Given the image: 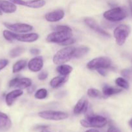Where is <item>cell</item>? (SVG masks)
I'll return each mask as SVG.
<instances>
[{
    "mask_svg": "<svg viewBox=\"0 0 132 132\" xmlns=\"http://www.w3.org/2000/svg\"><path fill=\"white\" fill-rule=\"evenodd\" d=\"M47 90L45 88H41L38 90L35 93V98L38 99H43L47 96Z\"/></svg>",
    "mask_w": 132,
    "mask_h": 132,
    "instance_id": "4316f807",
    "label": "cell"
},
{
    "mask_svg": "<svg viewBox=\"0 0 132 132\" xmlns=\"http://www.w3.org/2000/svg\"><path fill=\"white\" fill-rule=\"evenodd\" d=\"M97 72L102 76H106V74H107V72L106 71V69H104V68L97 70Z\"/></svg>",
    "mask_w": 132,
    "mask_h": 132,
    "instance_id": "836d02e7",
    "label": "cell"
},
{
    "mask_svg": "<svg viewBox=\"0 0 132 132\" xmlns=\"http://www.w3.org/2000/svg\"><path fill=\"white\" fill-rule=\"evenodd\" d=\"M88 107V102L85 98H82L78 101L76 105L74 108V113L75 114L78 115L82 113L86 112L87 110Z\"/></svg>",
    "mask_w": 132,
    "mask_h": 132,
    "instance_id": "e0dca14e",
    "label": "cell"
},
{
    "mask_svg": "<svg viewBox=\"0 0 132 132\" xmlns=\"http://www.w3.org/2000/svg\"><path fill=\"white\" fill-rule=\"evenodd\" d=\"M0 10L6 14H12L16 11L17 6L10 1L0 0Z\"/></svg>",
    "mask_w": 132,
    "mask_h": 132,
    "instance_id": "9a60e30c",
    "label": "cell"
},
{
    "mask_svg": "<svg viewBox=\"0 0 132 132\" xmlns=\"http://www.w3.org/2000/svg\"><path fill=\"white\" fill-rule=\"evenodd\" d=\"M120 92H122L121 89L112 87L108 85H105L102 88V93L106 97H109L115 94H119Z\"/></svg>",
    "mask_w": 132,
    "mask_h": 132,
    "instance_id": "d6986e66",
    "label": "cell"
},
{
    "mask_svg": "<svg viewBox=\"0 0 132 132\" xmlns=\"http://www.w3.org/2000/svg\"><path fill=\"white\" fill-rule=\"evenodd\" d=\"M111 67V61L107 57H98L92 59L87 64V68L91 70L98 69H107Z\"/></svg>",
    "mask_w": 132,
    "mask_h": 132,
    "instance_id": "5b68a950",
    "label": "cell"
},
{
    "mask_svg": "<svg viewBox=\"0 0 132 132\" xmlns=\"http://www.w3.org/2000/svg\"><path fill=\"white\" fill-rule=\"evenodd\" d=\"M85 132H100L98 130H96V129H90V130H87Z\"/></svg>",
    "mask_w": 132,
    "mask_h": 132,
    "instance_id": "74e56055",
    "label": "cell"
},
{
    "mask_svg": "<svg viewBox=\"0 0 132 132\" xmlns=\"http://www.w3.org/2000/svg\"><path fill=\"white\" fill-rule=\"evenodd\" d=\"M30 52L34 55H38L40 54V50L38 48H32L30 50Z\"/></svg>",
    "mask_w": 132,
    "mask_h": 132,
    "instance_id": "d6a6232c",
    "label": "cell"
},
{
    "mask_svg": "<svg viewBox=\"0 0 132 132\" xmlns=\"http://www.w3.org/2000/svg\"><path fill=\"white\" fill-rule=\"evenodd\" d=\"M15 5L25 6L32 9H40L44 6L46 4L45 0H31V1H24V0H9Z\"/></svg>",
    "mask_w": 132,
    "mask_h": 132,
    "instance_id": "30bf717a",
    "label": "cell"
},
{
    "mask_svg": "<svg viewBox=\"0 0 132 132\" xmlns=\"http://www.w3.org/2000/svg\"><path fill=\"white\" fill-rule=\"evenodd\" d=\"M75 41H76L75 39L71 37V38L68 39L66 40V41L61 43L59 45H62V46H68V45H72V44H74L75 43Z\"/></svg>",
    "mask_w": 132,
    "mask_h": 132,
    "instance_id": "f1b7e54d",
    "label": "cell"
},
{
    "mask_svg": "<svg viewBox=\"0 0 132 132\" xmlns=\"http://www.w3.org/2000/svg\"><path fill=\"white\" fill-rule=\"evenodd\" d=\"M35 89H36V86H30L29 87L27 88V92L28 93V94H32V92H34L35 90Z\"/></svg>",
    "mask_w": 132,
    "mask_h": 132,
    "instance_id": "e575fe53",
    "label": "cell"
},
{
    "mask_svg": "<svg viewBox=\"0 0 132 132\" xmlns=\"http://www.w3.org/2000/svg\"><path fill=\"white\" fill-rule=\"evenodd\" d=\"M130 32V27L126 24H120L116 27L113 32L114 37L115 38L116 43L120 46L124 45Z\"/></svg>",
    "mask_w": 132,
    "mask_h": 132,
    "instance_id": "8992f818",
    "label": "cell"
},
{
    "mask_svg": "<svg viewBox=\"0 0 132 132\" xmlns=\"http://www.w3.org/2000/svg\"><path fill=\"white\" fill-rule=\"evenodd\" d=\"M115 83L119 87H121L122 88L126 89V90H128L129 88V82L126 81L124 78L123 77H118L117 79H116L115 80Z\"/></svg>",
    "mask_w": 132,
    "mask_h": 132,
    "instance_id": "d4e9b609",
    "label": "cell"
},
{
    "mask_svg": "<svg viewBox=\"0 0 132 132\" xmlns=\"http://www.w3.org/2000/svg\"><path fill=\"white\" fill-rule=\"evenodd\" d=\"M23 91L20 89H17V90H13L10 92L9 94H7L5 96V102H6V105L10 106L12 105L14 101L18 97H20L23 95Z\"/></svg>",
    "mask_w": 132,
    "mask_h": 132,
    "instance_id": "2e32d148",
    "label": "cell"
},
{
    "mask_svg": "<svg viewBox=\"0 0 132 132\" xmlns=\"http://www.w3.org/2000/svg\"><path fill=\"white\" fill-rule=\"evenodd\" d=\"M66 81L65 76H58L55 77L50 82V85L53 88H58L60 87L63 83H65Z\"/></svg>",
    "mask_w": 132,
    "mask_h": 132,
    "instance_id": "44dd1931",
    "label": "cell"
},
{
    "mask_svg": "<svg viewBox=\"0 0 132 132\" xmlns=\"http://www.w3.org/2000/svg\"><path fill=\"white\" fill-rule=\"evenodd\" d=\"M25 52V48L22 46H18L12 49L9 53V55L11 58H16L21 55Z\"/></svg>",
    "mask_w": 132,
    "mask_h": 132,
    "instance_id": "cb8c5ba5",
    "label": "cell"
},
{
    "mask_svg": "<svg viewBox=\"0 0 132 132\" xmlns=\"http://www.w3.org/2000/svg\"><path fill=\"white\" fill-rule=\"evenodd\" d=\"M84 22L85 24L91 28V29L95 31L96 32L98 33L99 34L102 35V36H106V37H110V35L108 32H106V30L101 28L100 26L95 21L94 19L91 18H86L84 19Z\"/></svg>",
    "mask_w": 132,
    "mask_h": 132,
    "instance_id": "7c38bea8",
    "label": "cell"
},
{
    "mask_svg": "<svg viewBox=\"0 0 132 132\" xmlns=\"http://www.w3.org/2000/svg\"><path fill=\"white\" fill-rule=\"evenodd\" d=\"M89 51V48L85 46H82L78 48H75V52H74L73 57L78 59V58L82 57L85 55L86 54H87Z\"/></svg>",
    "mask_w": 132,
    "mask_h": 132,
    "instance_id": "7402d4cb",
    "label": "cell"
},
{
    "mask_svg": "<svg viewBox=\"0 0 132 132\" xmlns=\"http://www.w3.org/2000/svg\"><path fill=\"white\" fill-rule=\"evenodd\" d=\"M56 31H64V32H71L72 30L69 27L66 25H58L54 28Z\"/></svg>",
    "mask_w": 132,
    "mask_h": 132,
    "instance_id": "83f0119b",
    "label": "cell"
},
{
    "mask_svg": "<svg viewBox=\"0 0 132 132\" xmlns=\"http://www.w3.org/2000/svg\"><path fill=\"white\" fill-rule=\"evenodd\" d=\"M75 48L72 46H68L61 49L56 53L53 57V63L57 65L65 64L73 57Z\"/></svg>",
    "mask_w": 132,
    "mask_h": 132,
    "instance_id": "7a4b0ae2",
    "label": "cell"
},
{
    "mask_svg": "<svg viewBox=\"0 0 132 132\" xmlns=\"http://www.w3.org/2000/svg\"><path fill=\"white\" fill-rule=\"evenodd\" d=\"M41 132H50V131H47V130H43V131H41Z\"/></svg>",
    "mask_w": 132,
    "mask_h": 132,
    "instance_id": "ab89813d",
    "label": "cell"
},
{
    "mask_svg": "<svg viewBox=\"0 0 132 132\" xmlns=\"http://www.w3.org/2000/svg\"><path fill=\"white\" fill-rule=\"evenodd\" d=\"M2 14H3L2 11H1V10H0V15H2Z\"/></svg>",
    "mask_w": 132,
    "mask_h": 132,
    "instance_id": "60d3db41",
    "label": "cell"
},
{
    "mask_svg": "<svg viewBox=\"0 0 132 132\" xmlns=\"http://www.w3.org/2000/svg\"><path fill=\"white\" fill-rule=\"evenodd\" d=\"M27 66L31 72H38L42 69L43 66V59L41 56L35 57L29 61Z\"/></svg>",
    "mask_w": 132,
    "mask_h": 132,
    "instance_id": "4fadbf2b",
    "label": "cell"
},
{
    "mask_svg": "<svg viewBox=\"0 0 132 132\" xmlns=\"http://www.w3.org/2000/svg\"><path fill=\"white\" fill-rule=\"evenodd\" d=\"M48 77V73L45 71L40 72V74L38 75V79L41 80V81H44Z\"/></svg>",
    "mask_w": 132,
    "mask_h": 132,
    "instance_id": "4dcf8cb0",
    "label": "cell"
},
{
    "mask_svg": "<svg viewBox=\"0 0 132 132\" xmlns=\"http://www.w3.org/2000/svg\"><path fill=\"white\" fill-rule=\"evenodd\" d=\"M72 37L71 32H64V31H55L49 34L47 37L46 40L49 43H55L60 44L61 43L66 41L68 39Z\"/></svg>",
    "mask_w": 132,
    "mask_h": 132,
    "instance_id": "ba28073f",
    "label": "cell"
},
{
    "mask_svg": "<svg viewBox=\"0 0 132 132\" xmlns=\"http://www.w3.org/2000/svg\"><path fill=\"white\" fill-rule=\"evenodd\" d=\"M4 26L11 30L12 32H18V33H27L33 30V27L28 24L25 23H10L5 22L3 23Z\"/></svg>",
    "mask_w": 132,
    "mask_h": 132,
    "instance_id": "9c48e42d",
    "label": "cell"
},
{
    "mask_svg": "<svg viewBox=\"0 0 132 132\" xmlns=\"http://www.w3.org/2000/svg\"><path fill=\"white\" fill-rule=\"evenodd\" d=\"M56 71L61 76H67L72 71V67L69 64H60L56 68Z\"/></svg>",
    "mask_w": 132,
    "mask_h": 132,
    "instance_id": "ffe728a7",
    "label": "cell"
},
{
    "mask_svg": "<svg viewBox=\"0 0 132 132\" xmlns=\"http://www.w3.org/2000/svg\"><path fill=\"white\" fill-rule=\"evenodd\" d=\"M65 13L62 10H56L45 14V19L49 22H57L64 18Z\"/></svg>",
    "mask_w": 132,
    "mask_h": 132,
    "instance_id": "5bb4252c",
    "label": "cell"
},
{
    "mask_svg": "<svg viewBox=\"0 0 132 132\" xmlns=\"http://www.w3.org/2000/svg\"><path fill=\"white\" fill-rule=\"evenodd\" d=\"M107 132H121V131H120V129L115 127V126H110L109 128L107 129Z\"/></svg>",
    "mask_w": 132,
    "mask_h": 132,
    "instance_id": "1f68e13d",
    "label": "cell"
},
{
    "mask_svg": "<svg viewBox=\"0 0 132 132\" xmlns=\"http://www.w3.org/2000/svg\"><path fill=\"white\" fill-rule=\"evenodd\" d=\"M4 38L9 41L17 40L20 42L32 43L37 41L39 38V35L36 33L25 34H18L12 31L5 30L3 32Z\"/></svg>",
    "mask_w": 132,
    "mask_h": 132,
    "instance_id": "6da1fadb",
    "label": "cell"
},
{
    "mask_svg": "<svg viewBox=\"0 0 132 132\" xmlns=\"http://www.w3.org/2000/svg\"><path fill=\"white\" fill-rule=\"evenodd\" d=\"M12 126V122L8 116L0 112V130L6 131L9 130Z\"/></svg>",
    "mask_w": 132,
    "mask_h": 132,
    "instance_id": "ac0fdd59",
    "label": "cell"
},
{
    "mask_svg": "<svg viewBox=\"0 0 132 132\" xmlns=\"http://www.w3.org/2000/svg\"><path fill=\"white\" fill-rule=\"evenodd\" d=\"M128 2H129V9H130V12L132 16V0H128Z\"/></svg>",
    "mask_w": 132,
    "mask_h": 132,
    "instance_id": "8d00e7d4",
    "label": "cell"
},
{
    "mask_svg": "<svg viewBox=\"0 0 132 132\" xmlns=\"http://www.w3.org/2000/svg\"><path fill=\"white\" fill-rule=\"evenodd\" d=\"M128 15L127 10L124 8L115 6L105 12L103 16L106 20L111 22H118L125 19Z\"/></svg>",
    "mask_w": 132,
    "mask_h": 132,
    "instance_id": "3957f363",
    "label": "cell"
},
{
    "mask_svg": "<svg viewBox=\"0 0 132 132\" xmlns=\"http://www.w3.org/2000/svg\"><path fill=\"white\" fill-rule=\"evenodd\" d=\"M26 65H27V61L26 60L21 59V60L18 61L13 65L12 72L13 73H18V72H19L20 71H21L22 70L25 68Z\"/></svg>",
    "mask_w": 132,
    "mask_h": 132,
    "instance_id": "603a6c76",
    "label": "cell"
},
{
    "mask_svg": "<svg viewBox=\"0 0 132 132\" xmlns=\"http://www.w3.org/2000/svg\"><path fill=\"white\" fill-rule=\"evenodd\" d=\"M129 126H130L132 128V118L131 119V120H130V121H129Z\"/></svg>",
    "mask_w": 132,
    "mask_h": 132,
    "instance_id": "f35d334b",
    "label": "cell"
},
{
    "mask_svg": "<svg viewBox=\"0 0 132 132\" xmlns=\"http://www.w3.org/2000/svg\"><path fill=\"white\" fill-rule=\"evenodd\" d=\"M87 95L88 96L91 97L93 98H101L103 97V95L102 93L99 91L98 90L94 88H89L87 90Z\"/></svg>",
    "mask_w": 132,
    "mask_h": 132,
    "instance_id": "484cf974",
    "label": "cell"
},
{
    "mask_svg": "<svg viewBox=\"0 0 132 132\" xmlns=\"http://www.w3.org/2000/svg\"><path fill=\"white\" fill-rule=\"evenodd\" d=\"M107 123V119L100 116H88L80 121L81 125L85 128H102Z\"/></svg>",
    "mask_w": 132,
    "mask_h": 132,
    "instance_id": "277c9868",
    "label": "cell"
},
{
    "mask_svg": "<svg viewBox=\"0 0 132 132\" xmlns=\"http://www.w3.org/2000/svg\"><path fill=\"white\" fill-rule=\"evenodd\" d=\"M122 75L124 77H129V71L128 70H124L122 71Z\"/></svg>",
    "mask_w": 132,
    "mask_h": 132,
    "instance_id": "d590c367",
    "label": "cell"
},
{
    "mask_svg": "<svg viewBox=\"0 0 132 132\" xmlns=\"http://www.w3.org/2000/svg\"><path fill=\"white\" fill-rule=\"evenodd\" d=\"M38 116L44 119L51 121H62L68 117V114L65 112L54 110L42 111L39 112Z\"/></svg>",
    "mask_w": 132,
    "mask_h": 132,
    "instance_id": "52a82bcc",
    "label": "cell"
},
{
    "mask_svg": "<svg viewBox=\"0 0 132 132\" xmlns=\"http://www.w3.org/2000/svg\"><path fill=\"white\" fill-rule=\"evenodd\" d=\"M9 63V61L7 59H1L0 60V71L5 68L8 65Z\"/></svg>",
    "mask_w": 132,
    "mask_h": 132,
    "instance_id": "f546056e",
    "label": "cell"
},
{
    "mask_svg": "<svg viewBox=\"0 0 132 132\" xmlns=\"http://www.w3.org/2000/svg\"><path fill=\"white\" fill-rule=\"evenodd\" d=\"M31 85H32L31 79H30L29 78H25V77H23V78L15 77L9 82V86L10 88L16 87L20 90L27 88Z\"/></svg>",
    "mask_w": 132,
    "mask_h": 132,
    "instance_id": "8fae6325",
    "label": "cell"
}]
</instances>
